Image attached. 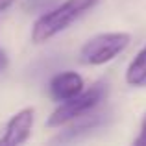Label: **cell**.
I'll return each instance as SVG.
<instances>
[{"mask_svg":"<svg viewBox=\"0 0 146 146\" xmlns=\"http://www.w3.org/2000/svg\"><path fill=\"white\" fill-rule=\"evenodd\" d=\"M50 2H52V0H28V2L24 4V7H26V9H32V11L33 9H39V7L43 9V7L48 6Z\"/></svg>","mask_w":146,"mask_h":146,"instance_id":"cell-9","label":"cell"},{"mask_svg":"<svg viewBox=\"0 0 146 146\" xmlns=\"http://www.w3.org/2000/svg\"><path fill=\"white\" fill-rule=\"evenodd\" d=\"M100 0H65L54 9H48L35 21L32 28V41L35 44L46 43L57 33L65 32L72 22H76L82 15L93 9Z\"/></svg>","mask_w":146,"mask_h":146,"instance_id":"cell-1","label":"cell"},{"mask_svg":"<svg viewBox=\"0 0 146 146\" xmlns=\"http://www.w3.org/2000/svg\"><path fill=\"white\" fill-rule=\"evenodd\" d=\"M106 93H107L106 83L98 82V83H94L93 87H89V89L82 91L80 94H76L74 98L61 102L59 106L52 111V115L48 117L46 126L48 128H61V126L72 122L74 118H80V117H83V115L91 113V111L106 98Z\"/></svg>","mask_w":146,"mask_h":146,"instance_id":"cell-2","label":"cell"},{"mask_svg":"<svg viewBox=\"0 0 146 146\" xmlns=\"http://www.w3.org/2000/svg\"><path fill=\"white\" fill-rule=\"evenodd\" d=\"M126 82L131 87H146V46L129 63L126 70Z\"/></svg>","mask_w":146,"mask_h":146,"instance_id":"cell-7","label":"cell"},{"mask_svg":"<svg viewBox=\"0 0 146 146\" xmlns=\"http://www.w3.org/2000/svg\"><path fill=\"white\" fill-rule=\"evenodd\" d=\"M15 0H0V13L2 11H6L7 7H11V4H13Z\"/></svg>","mask_w":146,"mask_h":146,"instance_id":"cell-10","label":"cell"},{"mask_svg":"<svg viewBox=\"0 0 146 146\" xmlns=\"http://www.w3.org/2000/svg\"><path fill=\"white\" fill-rule=\"evenodd\" d=\"M107 120V117L104 113H98V115H83V117L80 118H74V124H72V128H68L67 131L59 133V135L54 139V143H65V141H72L76 139V137L83 135V133H89L93 131V129H98L100 126H104Z\"/></svg>","mask_w":146,"mask_h":146,"instance_id":"cell-6","label":"cell"},{"mask_svg":"<svg viewBox=\"0 0 146 146\" xmlns=\"http://www.w3.org/2000/svg\"><path fill=\"white\" fill-rule=\"evenodd\" d=\"M33 120H35V109L33 107H24L17 111L9 118L6 126V131L0 137V146H19L26 143L32 133Z\"/></svg>","mask_w":146,"mask_h":146,"instance_id":"cell-4","label":"cell"},{"mask_svg":"<svg viewBox=\"0 0 146 146\" xmlns=\"http://www.w3.org/2000/svg\"><path fill=\"white\" fill-rule=\"evenodd\" d=\"M48 91H50V96L56 102L70 100L83 91V78L74 70L59 72V74H56L50 80Z\"/></svg>","mask_w":146,"mask_h":146,"instance_id":"cell-5","label":"cell"},{"mask_svg":"<svg viewBox=\"0 0 146 146\" xmlns=\"http://www.w3.org/2000/svg\"><path fill=\"white\" fill-rule=\"evenodd\" d=\"M131 37L124 32L98 33L91 37L80 50V61L85 65H104L128 48Z\"/></svg>","mask_w":146,"mask_h":146,"instance_id":"cell-3","label":"cell"},{"mask_svg":"<svg viewBox=\"0 0 146 146\" xmlns=\"http://www.w3.org/2000/svg\"><path fill=\"white\" fill-rule=\"evenodd\" d=\"M133 144H135V146H146V113H144L143 122H141L139 135H137V139L133 141Z\"/></svg>","mask_w":146,"mask_h":146,"instance_id":"cell-8","label":"cell"},{"mask_svg":"<svg viewBox=\"0 0 146 146\" xmlns=\"http://www.w3.org/2000/svg\"><path fill=\"white\" fill-rule=\"evenodd\" d=\"M7 65V57H6V54L2 52V50H0V70H2L4 67H6Z\"/></svg>","mask_w":146,"mask_h":146,"instance_id":"cell-11","label":"cell"}]
</instances>
